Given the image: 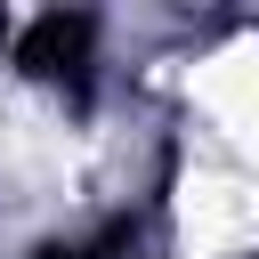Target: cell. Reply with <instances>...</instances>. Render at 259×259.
<instances>
[{
	"instance_id": "cell-1",
	"label": "cell",
	"mask_w": 259,
	"mask_h": 259,
	"mask_svg": "<svg viewBox=\"0 0 259 259\" xmlns=\"http://www.w3.org/2000/svg\"><path fill=\"white\" fill-rule=\"evenodd\" d=\"M89 40H97V24L89 16H65V8L8 24V57L32 81H49V89H89Z\"/></svg>"
}]
</instances>
